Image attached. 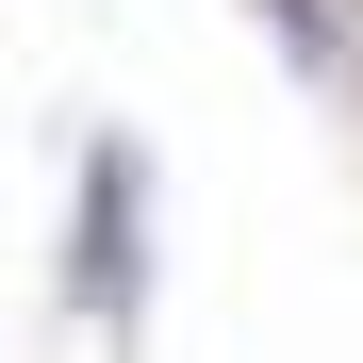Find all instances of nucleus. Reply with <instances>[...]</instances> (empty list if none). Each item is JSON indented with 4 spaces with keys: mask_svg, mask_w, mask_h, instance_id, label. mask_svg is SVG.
<instances>
[{
    "mask_svg": "<svg viewBox=\"0 0 363 363\" xmlns=\"http://www.w3.org/2000/svg\"><path fill=\"white\" fill-rule=\"evenodd\" d=\"M67 281H83V314H116V330H133V297H149V165H133V133H99V165H83Z\"/></svg>",
    "mask_w": 363,
    "mask_h": 363,
    "instance_id": "f257e3e1",
    "label": "nucleus"
}]
</instances>
